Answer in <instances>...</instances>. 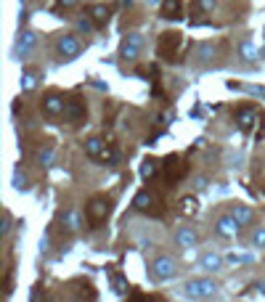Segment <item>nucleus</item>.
Here are the masks:
<instances>
[{
  "mask_svg": "<svg viewBox=\"0 0 265 302\" xmlns=\"http://www.w3.org/2000/svg\"><path fill=\"white\" fill-rule=\"evenodd\" d=\"M82 228V215L77 209H64L61 212V231L64 233H77Z\"/></svg>",
  "mask_w": 265,
  "mask_h": 302,
  "instance_id": "nucleus-12",
  "label": "nucleus"
},
{
  "mask_svg": "<svg viewBox=\"0 0 265 302\" xmlns=\"http://www.w3.org/2000/svg\"><path fill=\"white\" fill-rule=\"evenodd\" d=\"M112 204L114 201L109 199V196H93L88 204V220L93 223V226H98V223H103L112 215Z\"/></svg>",
  "mask_w": 265,
  "mask_h": 302,
  "instance_id": "nucleus-5",
  "label": "nucleus"
},
{
  "mask_svg": "<svg viewBox=\"0 0 265 302\" xmlns=\"http://www.w3.org/2000/svg\"><path fill=\"white\" fill-rule=\"evenodd\" d=\"M157 175V159H144L141 162V178L148 180V178H154Z\"/></svg>",
  "mask_w": 265,
  "mask_h": 302,
  "instance_id": "nucleus-23",
  "label": "nucleus"
},
{
  "mask_svg": "<svg viewBox=\"0 0 265 302\" xmlns=\"http://www.w3.org/2000/svg\"><path fill=\"white\" fill-rule=\"evenodd\" d=\"M162 16L165 19H180V16H183L180 0H165V3H162Z\"/></svg>",
  "mask_w": 265,
  "mask_h": 302,
  "instance_id": "nucleus-18",
  "label": "nucleus"
},
{
  "mask_svg": "<svg viewBox=\"0 0 265 302\" xmlns=\"http://www.w3.org/2000/svg\"><path fill=\"white\" fill-rule=\"evenodd\" d=\"M217 8V0H199V11L202 14H212Z\"/></svg>",
  "mask_w": 265,
  "mask_h": 302,
  "instance_id": "nucleus-28",
  "label": "nucleus"
},
{
  "mask_svg": "<svg viewBox=\"0 0 265 302\" xmlns=\"http://www.w3.org/2000/svg\"><path fill=\"white\" fill-rule=\"evenodd\" d=\"M40 77H43V72H37V69H24L22 72V80H19V88H22V93H32V90L40 85Z\"/></svg>",
  "mask_w": 265,
  "mask_h": 302,
  "instance_id": "nucleus-14",
  "label": "nucleus"
},
{
  "mask_svg": "<svg viewBox=\"0 0 265 302\" xmlns=\"http://www.w3.org/2000/svg\"><path fill=\"white\" fill-rule=\"evenodd\" d=\"M217 286L212 278H191L183 284V297L186 300H212L217 294Z\"/></svg>",
  "mask_w": 265,
  "mask_h": 302,
  "instance_id": "nucleus-3",
  "label": "nucleus"
},
{
  "mask_svg": "<svg viewBox=\"0 0 265 302\" xmlns=\"http://www.w3.org/2000/svg\"><path fill=\"white\" fill-rule=\"evenodd\" d=\"M199 268L207 273H220L225 268V260L220 257L217 252H212V249H207V252H202V257H199Z\"/></svg>",
  "mask_w": 265,
  "mask_h": 302,
  "instance_id": "nucleus-9",
  "label": "nucleus"
},
{
  "mask_svg": "<svg viewBox=\"0 0 265 302\" xmlns=\"http://www.w3.org/2000/svg\"><path fill=\"white\" fill-rule=\"evenodd\" d=\"M151 204H154V196L148 191H138L133 196V209H135V212H148Z\"/></svg>",
  "mask_w": 265,
  "mask_h": 302,
  "instance_id": "nucleus-17",
  "label": "nucleus"
},
{
  "mask_svg": "<svg viewBox=\"0 0 265 302\" xmlns=\"http://www.w3.org/2000/svg\"><path fill=\"white\" fill-rule=\"evenodd\" d=\"M239 228H241V226H239V220L231 212L220 215V218L215 220V233L220 236V239H234V236L239 233Z\"/></svg>",
  "mask_w": 265,
  "mask_h": 302,
  "instance_id": "nucleus-7",
  "label": "nucleus"
},
{
  "mask_svg": "<svg viewBox=\"0 0 265 302\" xmlns=\"http://www.w3.org/2000/svg\"><path fill=\"white\" fill-rule=\"evenodd\" d=\"M53 159H56V154H53V149H50V146H43L40 151H37V165H40V167H50V165H53Z\"/></svg>",
  "mask_w": 265,
  "mask_h": 302,
  "instance_id": "nucleus-20",
  "label": "nucleus"
},
{
  "mask_svg": "<svg viewBox=\"0 0 265 302\" xmlns=\"http://www.w3.org/2000/svg\"><path fill=\"white\" fill-rule=\"evenodd\" d=\"M234 120H236V127L239 130L249 133V130L255 127V122H257V111L252 109V106H239L236 114H234Z\"/></svg>",
  "mask_w": 265,
  "mask_h": 302,
  "instance_id": "nucleus-10",
  "label": "nucleus"
},
{
  "mask_svg": "<svg viewBox=\"0 0 265 302\" xmlns=\"http://www.w3.org/2000/svg\"><path fill=\"white\" fill-rule=\"evenodd\" d=\"M11 223H14V220H11V215L5 212V215H3V228H0V236H3V239L11 233V228H14V226H11Z\"/></svg>",
  "mask_w": 265,
  "mask_h": 302,
  "instance_id": "nucleus-29",
  "label": "nucleus"
},
{
  "mask_svg": "<svg viewBox=\"0 0 265 302\" xmlns=\"http://www.w3.org/2000/svg\"><path fill=\"white\" fill-rule=\"evenodd\" d=\"M82 149H85V154L90 156V159H101L103 149H106V143L101 141V138H88L85 143H82Z\"/></svg>",
  "mask_w": 265,
  "mask_h": 302,
  "instance_id": "nucleus-16",
  "label": "nucleus"
},
{
  "mask_svg": "<svg viewBox=\"0 0 265 302\" xmlns=\"http://www.w3.org/2000/svg\"><path fill=\"white\" fill-rule=\"evenodd\" d=\"M239 56H241V61H244V64H252V61L257 58L255 45H252L249 40H241V43H239Z\"/></svg>",
  "mask_w": 265,
  "mask_h": 302,
  "instance_id": "nucleus-19",
  "label": "nucleus"
},
{
  "mask_svg": "<svg viewBox=\"0 0 265 302\" xmlns=\"http://www.w3.org/2000/svg\"><path fill=\"white\" fill-rule=\"evenodd\" d=\"M263 53H265V48H263Z\"/></svg>",
  "mask_w": 265,
  "mask_h": 302,
  "instance_id": "nucleus-34",
  "label": "nucleus"
},
{
  "mask_svg": "<svg viewBox=\"0 0 265 302\" xmlns=\"http://www.w3.org/2000/svg\"><path fill=\"white\" fill-rule=\"evenodd\" d=\"M175 244L180 249H191V247H196L199 244V233H196V228L193 226H180L178 231H175Z\"/></svg>",
  "mask_w": 265,
  "mask_h": 302,
  "instance_id": "nucleus-11",
  "label": "nucleus"
},
{
  "mask_svg": "<svg viewBox=\"0 0 265 302\" xmlns=\"http://www.w3.org/2000/svg\"><path fill=\"white\" fill-rule=\"evenodd\" d=\"M77 3H80V0H59V3H56V11H64V8H74Z\"/></svg>",
  "mask_w": 265,
  "mask_h": 302,
  "instance_id": "nucleus-30",
  "label": "nucleus"
},
{
  "mask_svg": "<svg viewBox=\"0 0 265 302\" xmlns=\"http://www.w3.org/2000/svg\"><path fill=\"white\" fill-rule=\"evenodd\" d=\"M14 188H16V191H29V178L22 173V170H16V173H14Z\"/></svg>",
  "mask_w": 265,
  "mask_h": 302,
  "instance_id": "nucleus-25",
  "label": "nucleus"
},
{
  "mask_svg": "<svg viewBox=\"0 0 265 302\" xmlns=\"http://www.w3.org/2000/svg\"><path fill=\"white\" fill-rule=\"evenodd\" d=\"M101 159H103V165H120V154L114 149H103V154H101Z\"/></svg>",
  "mask_w": 265,
  "mask_h": 302,
  "instance_id": "nucleus-27",
  "label": "nucleus"
},
{
  "mask_svg": "<svg viewBox=\"0 0 265 302\" xmlns=\"http://www.w3.org/2000/svg\"><path fill=\"white\" fill-rule=\"evenodd\" d=\"M56 56H59L61 64L74 61V58L82 56V43L77 40L72 32H61V35L56 37Z\"/></svg>",
  "mask_w": 265,
  "mask_h": 302,
  "instance_id": "nucleus-2",
  "label": "nucleus"
},
{
  "mask_svg": "<svg viewBox=\"0 0 265 302\" xmlns=\"http://www.w3.org/2000/svg\"><path fill=\"white\" fill-rule=\"evenodd\" d=\"M178 273H180L178 260H175V257H170V254H159V257H154V260H151V265H148V276H151V281H157V284L172 281Z\"/></svg>",
  "mask_w": 265,
  "mask_h": 302,
  "instance_id": "nucleus-1",
  "label": "nucleus"
},
{
  "mask_svg": "<svg viewBox=\"0 0 265 302\" xmlns=\"http://www.w3.org/2000/svg\"><path fill=\"white\" fill-rule=\"evenodd\" d=\"M212 53H215V48H212V43H202L196 48V64H210V58H212Z\"/></svg>",
  "mask_w": 265,
  "mask_h": 302,
  "instance_id": "nucleus-21",
  "label": "nucleus"
},
{
  "mask_svg": "<svg viewBox=\"0 0 265 302\" xmlns=\"http://www.w3.org/2000/svg\"><path fill=\"white\" fill-rule=\"evenodd\" d=\"M74 27H77V32H80V35H90V32H93V27H96V22L90 16H80L74 22Z\"/></svg>",
  "mask_w": 265,
  "mask_h": 302,
  "instance_id": "nucleus-24",
  "label": "nucleus"
},
{
  "mask_svg": "<svg viewBox=\"0 0 265 302\" xmlns=\"http://www.w3.org/2000/svg\"><path fill=\"white\" fill-rule=\"evenodd\" d=\"M88 16L96 22V27H106L112 22V5H103V3H96L88 8Z\"/></svg>",
  "mask_w": 265,
  "mask_h": 302,
  "instance_id": "nucleus-13",
  "label": "nucleus"
},
{
  "mask_svg": "<svg viewBox=\"0 0 265 302\" xmlns=\"http://www.w3.org/2000/svg\"><path fill=\"white\" fill-rule=\"evenodd\" d=\"M144 45H146V37L141 32H127L120 43V56L125 61H135V58L144 53Z\"/></svg>",
  "mask_w": 265,
  "mask_h": 302,
  "instance_id": "nucleus-4",
  "label": "nucleus"
},
{
  "mask_svg": "<svg viewBox=\"0 0 265 302\" xmlns=\"http://www.w3.org/2000/svg\"><path fill=\"white\" fill-rule=\"evenodd\" d=\"M196 207H199V199H196V196H186V199L180 201V212H186V215H189V212H196Z\"/></svg>",
  "mask_w": 265,
  "mask_h": 302,
  "instance_id": "nucleus-26",
  "label": "nucleus"
},
{
  "mask_svg": "<svg viewBox=\"0 0 265 302\" xmlns=\"http://www.w3.org/2000/svg\"><path fill=\"white\" fill-rule=\"evenodd\" d=\"M40 252H48V236H43V239H40Z\"/></svg>",
  "mask_w": 265,
  "mask_h": 302,
  "instance_id": "nucleus-33",
  "label": "nucleus"
},
{
  "mask_svg": "<svg viewBox=\"0 0 265 302\" xmlns=\"http://www.w3.org/2000/svg\"><path fill=\"white\" fill-rule=\"evenodd\" d=\"M252 289H257L260 294H265V281H257V284H252Z\"/></svg>",
  "mask_w": 265,
  "mask_h": 302,
  "instance_id": "nucleus-32",
  "label": "nucleus"
},
{
  "mask_svg": "<svg viewBox=\"0 0 265 302\" xmlns=\"http://www.w3.org/2000/svg\"><path fill=\"white\" fill-rule=\"evenodd\" d=\"M35 45H37V32L22 29L19 37H16V43H14V58H27L32 50H35Z\"/></svg>",
  "mask_w": 265,
  "mask_h": 302,
  "instance_id": "nucleus-6",
  "label": "nucleus"
},
{
  "mask_svg": "<svg viewBox=\"0 0 265 302\" xmlns=\"http://www.w3.org/2000/svg\"><path fill=\"white\" fill-rule=\"evenodd\" d=\"M231 215L239 220V226H249V223H255V209L252 207H247V204H239V201H234L231 204Z\"/></svg>",
  "mask_w": 265,
  "mask_h": 302,
  "instance_id": "nucleus-15",
  "label": "nucleus"
},
{
  "mask_svg": "<svg viewBox=\"0 0 265 302\" xmlns=\"http://www.w3.org/2000/svg\"><path fill=\"white\" fill-rule=\"evenodd\" d=\"M43 111L48 117H61V114H67V101H64V96L59 93H48L43 98Z\"/></svg>",
  "mask_w": 265,
  "mask_h": 302,
  "instance_id": "nucleus-8",
  "label": "nucleus"
},
{
  "mask_svg": "<svg viewBox=\"0 0 265 302\" xmlns=\"http://www.w3.org/2000/svg\"><path fill=\"white\" fill-rule=\"evenodd\" d=\"M249 244L255 249H265V226H257L249 236Z\"/></svg>",
  "mask_w": 265,
  "mask_h": 302,
  "instance_id": "nucleus-22",
  "label": "nucleus"
},
{
  "mask_svg": "<svg viewBox=\"0 0 265 302\" xmlns=\"http://www.w3.org/2000/svg\"><path fill=\"white\" fill-rule=\"evenodd\" d=\"M193 186H196V188H204V186H207V178H204V175H199V178L193 180Z\"/></svg>",
  "mask_w": 265,
  "mask_h": 302,
  "instance_id": "nucleus-31",
  "label": "nucleus"
}]
</instances>
